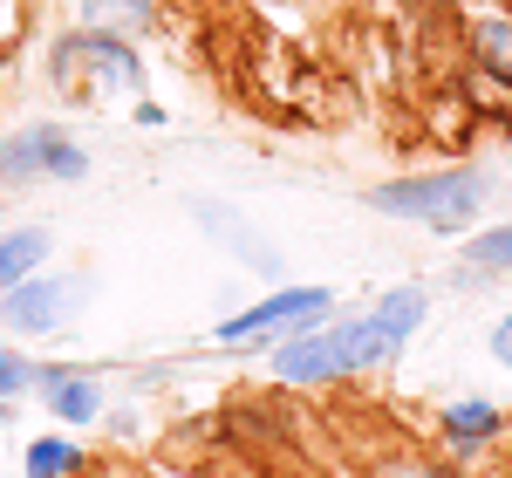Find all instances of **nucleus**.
<instances>
[{
  "label": "nucleus",
  "instance_id": "1",
  "mask_svg": "<svg viewBox=\"0 0 512 478\" xmlns=\"http://www.w3.org/2000/svg\"><path fill=\"white\" fill-rule=\"evenodd\" d=\"M478 205H485V178L478 171H417V178H390L369 192V212L383 219H410V226H431V233H458L472 226Z\"/></svg>",
  "mask_w": 512,
  "mask_h": 478
},
{
  "label": "nucleus",
  "instance_id": "2",
  "mask_svg": "<svg viewBox=\"0 0 512 478\" xmlns=\"http://www.w3.org/2000/svg\"><path fill=\"white\" fill-rule=\"evenodd\" d=\"M362 369V328H321V335H287L274 349V376L280 383H328V376H349Z\"/></svg>",
  "mask_w": 512,
  "mask_h": 478
},
{
  "label": "nucleus",
  "instance_id": "3",
  "mask_svg": "<svg viewBox=\"0 0 512 478\" xmlns=\"http://www.w3.org/2000/svg\"><path fill=\"white\" fill-rule=\"evenodd\" d=\"M82 171H89V158L69 144V130H55V123L14 130L0 144V178L7 185H28V178H82Z\"/></svg>",
  "mask_w": 512,
  "mask_h": 478
},
{
  "label": "nucleus",
  "instance_id": "4",
  "mask_svg": "<svg viewBox=\"0 0 512 478\" xmlns=\"http://www.w3.org/2000/svg\"><path fill=\"white\" fill-rule=\"evenodd\" d=\"M328 308H335V294H328V287H280V294H267L260 308L219 321V342H260V335H280V328L315 321V315H328Z\"/></svg>",
  "mask_w": 512,
  "mask_h": 478
},
{
  "label": "nucleus",
  "instance_id": "5",
  "mask_svg": "<svg viewBox=\"0 0 512 478\" xmlns=\"http://www.w3.org/2000/svg\"><path fill=\"white\" fill-rule=\"evenodd\" d=\"M417 321H424V294H417V287H396V294H383L369 315L355 321V328H362V369H369V362H390L396 349L417 335Z\"/></svg>",
  "mask_w": 512,
  "mask_h": 478
},
{
  "label": "nucleus",
  "instance_id": "6",
  "mask_svg": "<svg viewBox=\"0 0 512 478\" xmlns=\"http://www.w3.org/2000/svg\"><path fill=\"white\" fill-rule=\"evenodd\" d=\"M69 301H76V280H35L28 274L14 294H0V321H7V335H55Z\"/></svg>",
  "mask_w": 512,
  "mask_h": 478
},
{
  "label": "nucleus",
  "instance_id": "7",
  "mask_svg": "<svg viewBox=\"0 0 512 478\" xmlns=\"http://www.w3.org/2000/svg\"><path fill=\"white\" fill-rule=\"evenodd\" d=\"M69 62H96V69H110L123 89H144V69H137V55H130L117 35H69L55 48V69H69Z\"/></svg>",
  "mask_w": 512,
  "mask_h": 478
},
{
  "label": "nucleus",
  "instance_id": "8",
  "mask_svg": "<svg viewBox=\"0 0 512 478\" xmlns=\"http://www.w3.org/2000/svg\"><path fill=\"white\" fill-rule=\"evenodd\" d=\"M41 397H48L55 417H69V424H89V417L103 410L96 376H76V369H41Z\"/></svg>",
  "mask_w": 512,
  "mask_h": 478
},
{
  "label": "nucleus",
  "instance_id": "9",
  "mask_svg": "<svg viewBox=\"0 0 512 478\" xmlns=\"http://www.w3.org/2000/svg\"><path fill=\"white\" fill-rule=\"evenodd\" d=\"M499 431H506V410L485 403V397H465V403L444 410V438H451V451H478V444H492Z\"/></svg>",
  "mask_w": 512,
  "mask_h": 478
},
{
  "label": "nucleus",
  "instance_id": "10",
  "mask_svg": "<svg viewBox=\"0 0 512 478\" xmlns=\"http://www.w3.org/2000/svg\"><path fill=\"white\" fill-rule=\"evenodd\" d=\"M472 55L492 82L512 89V14H478L472 21Z\"/></svg>",
  "mask_w": 512,
  "mask_h": 478
},
{
  "label": "nucleus",
  "instance_id": "11",
  "mask_svg": "<svg viewBox=\"0 0 512 478\" xmlns=\"http://www.w3.org/2000/svg\"><path fill=\"white\" fill-rule=\"evenodd\" d=\"M41 253H48V233L41 226H21V233H0V294H14L21 280L41 267Z\"/></svg>",
  "mask_w": 512,
  "mask_h": 478
},
{
  "label": "nucleus",
  "instance_id": "12",
  "mask_svg": "<svg viewBox=\"0 0 512 478\" xmlns=\"http://www.w3.org/2000/svg\"><path fill=\"white\" fill-rule=\"evenodd\" d=\"M21 472H28V478H76L82 472V451L69 438H35V444H28V458H21Z\"/></svg>",
  "mask_w": 512,
  "mask_h": 478
},
{
  "label": "nucleus",
  "instance_id": "13",
  "mask_svg": "<svg viewBox=\"0 0 512 478\" xmlns=\"http://www.w3.org/2000/svg\"><path fill=\"white\" fill-rule=\"evenodd\" d=\"M465 267H472V274H512V219L492 226V233L465 239Z\"/></svg>",
  "mask_w": 512,
  "mask_h": 478
},
{
  "label": "nucleus",
  "instance_id": "14",
  "mask_svg": "<svg viewBox=\"0 0 512 478\" xmlns=\"http://www.w3.org/2000/svg\"><path fill=\"white\" fill-rule=\"evenodd\" d=\"M28 383H41V376H35V369H28L21 356H14V349H0V403H14L21 390H28Z\"/></svg>",
  "mask_w": 512,
  "mask_h": 478
},
{
  "label": "nucleus",
  "instance_id": "15",
  "mask_svg": "<svg viewBox=\"0 0 512 478\" xmlns=\"http://www.w3.org/2000/svg\"><path fill=\"white\" fill-rule=\"evenodd\" d=\"M492 356H499V362H506V369H512V315L499 321V328H492Z\"/></svg>",
  "mask_w": 512,
  "mask_h": 478
}]
</instances>
